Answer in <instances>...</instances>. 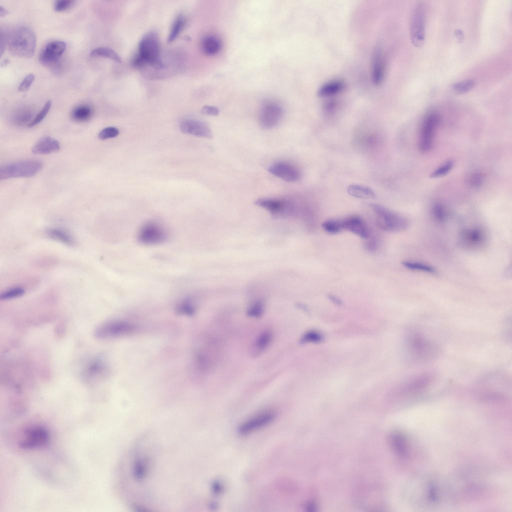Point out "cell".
Wrapping results in <instances>:
<instances>
[{
  "instance_id": "1",
  "label": "cell",
  "mask_w": 512,
  "mask_h": 512,
  "mask_svg": "<svg viewBox=\"0 0 512 512\" xmlns=\"http://www.w3.org/2000/svg\"><path fill=\"white\" fill-rule=\"evenodd\" d=\"M2 34L4 38L6 46L12 54L24 58H30L33 56L36 37L30 28L18 26L8 34Z\"/></svg>"
},
{
  "instance_id": "2",
  "label": "cell",
  "mask_w": 512,
  "mask_h": 512,
  "mask_svg": "<svg viewBox=\"0 0 512 512\" xmlns=\"http://www.w3.org/2000/svg\"><path fill=\"white\" fill-rule=\"evenodd\" d=\"M160 42L158 34L150 32L145 34L140 42L138 54L132 60L135 67H142L146 64L161 69L164 68L160 57Z\"/></svg>"
},
{
  "instance_id": "3",
  "label": "cell",
  "mask_w": 512,
  "mask_h": 512,
  "mask_svg": "<svg viewBox=\"0 0 512 512\" xmlns=\"http://www.w3.org/2000/svg\"><path fill=\"white\" fill-rule=\"evenodd\" d=\"M376 214V224L381 229L388 232H399L408 228V219L402 215L378 204H370Z\"/></svg>"
},
{
  "instance_id": "4",
  "label": "cell",
  "mask_w": 512,
  "mask_h": 512,
  "mask_svg": "<svg viewBox=\"0 0 512 512\" xmlns=\"http://www.w3.org/2000/svg\"><path fill=\"white\" fill-rule=\"evenodd\" d=\"M42 162L36 160H27L6 164L0 168V180L18 177H31L42 168Z\"/></svg>"
},
{
  "instance_id": "5",
  "label": "cell",
  "mask_w": 512,
  "mask_h": 512,
  "mask_svg": "<svg viewBox=\"0 0 512 512\" xmlns=\"http://www.w3.org/2000/svg\"><path fill=\"white\" fill-rule=\"evenodd\" d=\"M408 347L412 357L418 362H425L434 358L439 352L434 342L419 334H415L410 337Z\"/></svg>"
},
{
  "instance_id": "6",
  "label": "cell",
  "mask_w": 512,
  "mask_h": 512,
  "mask_svg": "<svg viewBox=\"0 0 512 512\" xmlns=\"http://www.w3.org/2000/svg\"><path fill=\"white\" fill-rule=\"evenodd\" d=\"M137 330L133 323L121 320H113L104 322L96 330V336L100 338H112L128 336Z\"/></svg>"
},
{
  "instance_id": "7",
  "label": "cell",
  "mask_w": 512,
  "mask_h": 512,
  "mask_svg": "<svg viewBox=\"0 0 512 512\" xmlns=\"http://www.w3.org/2000/svg\"><path fill=\"white\" fill-rule=\"evenodd\" d=\"M137 237L138 242L142 244L155 245L166 240L167 233L164 226L160 223L155 220H150L141 226Z\"/></svg>"
},
{
  "instance_id": "8",
  "label": "cell",
  "mask_w": 512,
  "mask_h": 512,
  "mask_svg": "<svg viewBox=\"0 0 512 512\" xmlns=\"http://www.w3.org/2000/svg\"><path fill=\"white\" fill-rule=\"evenodd\" d=\"M424 6L416 5L410 20V36L412 44L416 47L422 45L425 36L426 12Z\"/></svg>"
},
{
  "instance_id": "9",
  "label": "cell",
  "mask_w": 512,
  "mask_h": 512,
  "mask_svg": "<svg viewBox=\"0 0 512 512\" xmlns=\"http://www.w3.org/2000/svg\"><path fill=\"white\" fill-rule=\"evenodd\" d=\"M282 116L283 109L279 104L274 101L266 102L260 110V124L264 129L273 128L278 124Z\"/></svg>"
},
{
  "instance_id": "10",
  "label": "cell",
  "mask_w": 512,
  "mask_h": 512,
  "mask_svg": "<svg viewBox=\"0 0 512 512\" xmlns=\"http://www.w3.org/2000/svg\"><path fill=\"white\" fill-rule=\"evenodd\" d=\"M440 121V116L435 112L428 114L424 118L421 128L418 147L426 152L432 148L435 130Z\"/></svg>"
},
{
  "instance_id": "11",
  "label": "cell",
  "mask_w": 512,
  "mask_h": 512,
  "mask_svg": "<svg viewBox=\"0 0 512 512\" xmlns=\"http://www.w3.org/2000/svg\"><path fill=\"white\" fill-rule=\"evenodd\" d=\"M254 203L274 216H284L292 214L294 211L292 203L285 199L260 198L256 200Z\"/></svg>"
},
{
  "instance_id": "12",
  "label": "cell",
  "mask_w": 512,
  "mask_h": 512,
  "mask_svg": "<svg viewBox=\"0 0 512 512\" xmlns=\"http://www.w3.org/2000/svg\"><path fill=\"white\" fill-rule=\"evenodd\" d=\"M49 438L47 430L42 426H36L26 430L19 444L24 449H32L44 446Z\"/></svg>"
},
{
  "instance_id": "13",
  "label": "cell",
  "mask_w": 512,
  "mask_h": 512,
  "mask_svg": "<svg viewBox=\"0 0 512 512\" xmlns=\"http://www.w3.org/2000/svg\"><path fill=\"white\" fill-rule=\"evenodd\" d=\"M66 44L61 40L48 42L39 55L40 62L46 66H54L66 50Z\"/></svg>"
},
{
  "instance_id": "14",
  "label": "cell",
  "mask_w": 512,
  "mask_h": 512,
  "mask_svg": "<svg viewBox=\"0 0 512 512\" xmlns=\"http://www.w3.org/2000/svg\"><path fill=\"white\" fill-rule=\"evenodd\" d=\"M268 170L273 175L287 182H297L300 178L299 170L286 162H275L269 166Z\"/></svg>"
},
{
  "instance_id": "15",
  "label": "cell",
  "mask_w": 512,
  "mask_h": 512,
  "mask_svg": "<svg viewBox=\"0 0 512 512\" xmlns=\"http://www.w3.org/2000/svg\"><path fill=\"white\" fill-rule=\"evenodd\" d=\"M180 128L181 131L185 134L208 138L212 137V133L208 125L200 120H185L181 122Z\"/></svg>"
},
{
  "instance_id": "16",
  "label": "cell",
  "mask_w": 512,
  "mask_h": 512,
  "mask_svg": "<svg viewBox=\"0 0 512 512\" xmlns=\"http://www.w3.org/2000/svg\"><path fill=\"white\" fill-rule=\"evenodd\" d=\"M272 412H266L254 416L242 424L238 428L241 434H246L270 424L275 418Z\"/></svg>"
},
{
  "instance_id": "17",
  "label": "cell",
  "mask_w": 512,
  "mask_h": 512,
  "mask_svg": "<svg viewBox=\"0 0 512 512\" xmlns=\"http://www.w3.org/2000/svg\"><path fill=\"white\" fill-rule=\"evenodd\" d=\"M385 74V62L381 49L377 48L372 52L371 58V78L376 86L382 82Z\"/></svg>"
},
{
  "instance_id": "18",
  "label": "cell",
  "mask_w": 512,
  "mask_h": 512,
  "mask_svg": "<svg viewBox=\"0 0 512 512\" xmlns=\"http://www.w3.org/2000/svg\"><path fill=\"white\" fill-rule=\"evenodd\" d=\"M460 236L462 244L469 248H478L486 240V235L483 230L476 227L464 230Z\"/></svg>"
},
{
  "instance_id": "19",
  "label": "cell",
  "mask_w": 512,
  "mask_h": 512,
  "mask_svg": "<svg viewBox=\"0 0 512 512\" xmlns=\"http://www.w3.org/2000/svg\"><path fill=\"white\" fill-rule=\"evenodd\" d=\"M343 230H346L363 238L369 237V230L364 220L358 216H351L342 220Z\"/></svg>"
},
{
  "instance_id": "20",
  "label": "cell",
  "mask_w": 512,
  "mask_h": 512,
  "mask_svg": "<svg viewBox=\"0 0 512 512\" xmlns=\"http://www.w3.org/2000/svg\"><path fill=\"white\" fill-rule=\"evenodd\" d=\"M60 149V144L58 140L50 136H44L34 144L32 151L34 154H44L56 152Z\"/></svg>"
},
{
  "instance_id": "21",
  "label": "cell",
  "mask_w": 512,
  "mask_h": 512,
  "mask_svg": "<svg viewBox=\"0 0 512 512\" xmlns=\"http://www.w3.org/2000/svg\"><path fill=\"white\" fill-rule=\"evenodd\" d=\"M345 84L341 80H335L322 84L318 89V96L321 98H328L336 96L344 90Z\"/></svg>"
},
{
  "instance_id": "22",
  "label": "cell",
  "mask_w": 512,
  "mask_h": 512,
  "mask_svg": "<svg viewBox=\"0 0 512 512\" xmlns=\"http://www.w3.org/2000/svg\"><path fill=\"white\" fill-rule=\"evenodd\" d=\"M201 45L202 50L206 54L214 56L220 52L222 43L216 36L208 35L202 38Z\"/></svg>"
},
{
  "instance_id": "23",
  "label": "cell",
  "mask_w": 512,
  "mask_h": 512,
  "mask_svg": "<svg viewBox=\"0 0 512 512\" xmlns=\"http://www.w3.org/2000/svg\"><path fill=\"white\" fill-rule=\"evenodd\" d=\"M34 116L32 110L29 108H22L17 110L12 115L11 120L16 126H21L28 125L32 120Z\"/></svg>"
},
{
  "instance_id": "24",
  "label": "cell",
  "mask_w": 512,
  "mask_h": 512,
  "mask_svg": "<svg viewBox=\"0 0 512 512\" xmlns=\"http://www.w3.org/2000/svg\"><path fill=\"white\" fill-rule=\"evenodd\" d=\"M273 334L270 330H266L262 332L256 338L252 348V352L256 355L262 353L270 344L272 341Z\"/></svg>"
},
{
  "instance_id": "25",
  "label": "cell",
  "mask_w": 512,
  "mask_h": 512,
  "mask_svg": "<svg viewBox=\"0 0 512 512\" xmlns=\"http://www.w3.org/2000/svg\"><path fill=\"white\" fill-rule=\"evenodd\" d=\"M93 114L94 111L90 106L88 104H81L72 110L71 117L73 120L82 122L90 120Z\"/></svg>"
},
{
  "instance_id": "26",
  "label": "cell",
  "mask_w": 512,
  "mask_h": 512,
  "mask_svg": "<svg viewBox=\"0 0 512 512\" xmlns=\"http://www.w3.org/2000/svg\"><path fill=\"white\" fill-rule=\"evenodd\" d=\"M348 193L351 196L360 198H374L375 192L370 188L358 184H352L348 188Z\"/></svg>"
},
{
  "instance_id": "27",
  "label": "cell",
  "mask_w": 512,
  "mask_h": 512,
  "mask_svg": "<svg viewBox=\"0 0 512 512\" xmlns=\"http://www.w3.org/2000/svg\"><path fill=\"white\" fill-rule=\"evenodd\" d=\"M390 444L394 451L398 454L404 456L407 453V443L404 436L400 432H394L390 436Z\"/></svg>"
},
{
  "instance_id": "28",
  "label": "cell",
  "mask_w": 512,
  "mask_h": 512,
  "mask_svg": "<svg viewBox=\"0 0 512 512\" xmlns=\"http://www.w3.org/2000/svg\"><path fill=\"white\" fill-rule=\"evenodd\" d=\"M48 236L56 240L61 242L68 246L74 244V240L72 236L67 232L58 228H50L47 232Z\"/></svg>"
},
{
  "instance_id": "29",
  "label": "cell",
  "mask_w": 512,
  "mask_h": 512,
  "mask_svg": "<svg viewBox=\"0 0 512 512\" xmlns=\"http://www.w3.org/2000/svg\"><path fill=\"white\" fill-rule=\"evenodd\" d=\"M186 22L185 16L182 14H178L174 20L170 32L168 41L171 42L174 41L182 32L184 29Z\"/></svg>"
},
{
  "instance_id": "30",
  "label": "cell",
  "mask_w": 512,
  "mask_h": 512,
  "mask_svg": "<svg viewBox=\"0 0 512 512\" xmlns=\"http://www.w3.org/2000/svg\"><path fill=\"white\" fill-rule=\"evenodd\" d=\"M402 264L406 268L412 270L424 272L429 274H434L436 270L434 266L422 262L414 260H404Z\"/></svg>"
},
{
  "instance_id": "31",
  "label": "cell",
  "mask_w": 512,
  "mask_h": 512,
  "mask_svg": "<svg viewBox=\"0 0 512 512\" xmlns=\"http://www.w3.org/2000/svg\"><path fill=\"white\" fill-rule=\"evenodd\" d=\"M90 55L92 57H104L118 62H121V58L118 54L113 50L107 47L96 48L90 52Z\"/></svg>"
},
{
  "instance_id": "32",
  "label": "cell",
  "mask_w": 512,
  "mask_h": 512,
  "mask_svg": "<svg viewBox=\"0 0 512 512\" xmlns=\"http://www.w3.org/2000/svg\"><path fill=\"white\" fill-rule=\"evenodd\" d=\"M178 314L184 316L193 315L196 310V304L191 298H186L182 300L176 306Z\"/></svg>"
},
{
  "instance_id": "33",
  "label": "cell",
  "mask_w": 512,
  "mask_h": 512,
  "mask_svg": "<svg viewBox=\"0 0 512 512\" xmlns=\"http://www.w3.org/2000/svg\"><path fill=\"white\" fill-rule=\"evenodd\" d=\"M322 226L326 232L330 234H338L343 230L342 220H327L322 224Z\"/></svg>"
},
{
  "instance_id": "34",
  "label": "cell",
  "mask_w": 512,
  "mask_h": 512,
  "mask_svg": "<svg viewBox=\"0 0 512 512\" xmlns=\"http://www.w3.org/2000/svg\"><path fill=\"white\" fill-rule=\"evenodd\" d=\"M476 82L472 79H468L458 82L453 85V90L457 94H462L472 90Z\"/></svg>"
},
{
  "instance_id": "35",
  "label": "cell",
  "mask_w": 512,
  "mask_h": 512,
  "mask_svg": "<svg viewBox=\"0 0 512 512\" xmlns=\"http://www.w3.org/2000/svg\"><path fill=\"white\" fill-rule=\"evenodd\" d=\"M264 310V305L261 300H257L252 303L248 308L246 311L247 315L252 318H258L260 317Z\"/></svg>"
},
{
  "instance_id": "36",
  "label": "cell",
  "mask_w": 512,
  "mask_h": 512,
  "mask_svg": "<svg viewBox=\"0 0 512 512\" xmlns=\"http://www.w3.org/2000/svg\"><path fill=\"white\" fill-rule=\"evenodd\" d=\"M432 215L436 220L442 222L446 218L447 212L442 204L436 203L432 208Z\"/></svg>"
},
{
  "instance_id": "37",
  "label": "cell",
  "mask_w": 512,
  "mask_h": 512,
  "mask_svg": "<svg viewBox=\"0 0 512 512\" xmlns=\"http://www.w3.org/2000/svg\"><path fill=\"white\" fill-rule=\"evenodd\" d=\"M52 106L50 100H48L40 111L34 118L32 120L28 125V127L32 128L39 124L46 116Z\"/></svg>"
},
{
  "instance_id": "38",
  "label": "cell",
  "mask_w": 512,
  "mask_h": 512,
  "mask_svg": "<svg viewBox=\"0 0 512 512\" xmlns=\"http://www.w3.org/2000/svg\"><path fill=\"white\" fill-rule=\"evenodd\" d=\"M24 293V290L21 287H14L8 289L2 292L0 299L3 300H10L22 296Z\"/></svg>"
},
{
  "instance_id": "39",
  "label": "cell",
  "mask_w": 512,
  "mask_h": 512,
  "mask_svg": "<svg viewBox=\"0 0 512 512\" xmlns=\"http://www.w3.org/2000/svg\"><path fill=\"white\" fill-rule=\"evenodd\" d=\"M119 130L114 126H108L102 129L98 134V137L101 140H105L117 136Z\"/></svg>"
},
{
  "instance_id": "40",
  "label": "cell",
  "mask_w": 512,
  "mask_h": 512,
  "mask_svg": "<svg viewBox=\"0 0 512 512\" xmlns=\"http://www.w3.org/2000/svg\"><path fill=\"white\" fill-rule=\"evenodd\" d=\"M76 2L74 0H59L55 2L54 9L56 12H64L72 8Z\"/></svg>"
},
{
  "instance_id": "41",
  "label": "cell",
  "mask_w": 512,
  "mask_h": 512,
  "mask_svg": "<svg viewBox=\"0 0 512 512\" xmlns=\"http://www.w3.org/2000/svg\"><path fill=\"white\" fill-rule=\"evenodd\" d=\"M454 163L452 161L449 160L436 169L430 174L432 178H438L446 174L452 168Z\"/></svg>"
},
{
  "instance_id": "42",
  "label": "cell",
  "mask_w": 512,
  "mask_h": 512,
  "mask_svg": "<svg viewBox=\"0 0 512 512\" xmlns=\"http://www.w3.org/2000/svg\"><path fill=\"white\" fill-rule=\"evenodd\" d=\"M484 179V177L482 173L474 172L469 176L468 183L472 187L478 188L482 185Z\"/></svg>"
},
{
  "instance_id": "43",
  "label": "cell",
  "mask_w": 512,
  "mask_h": 512,
  "mask_svg": "<svg viewBox=\"0 0 512 512\" xmlns=\"http://www.w3.org/2000/svg\"><path fill=\"white\" fill-rule=\"evenodd\" d=\"M34 79L35 76L32 73L26 76L20 84L18 90L21 92L28 90L32 84Z\"/></svg>"
},
{
  "instance_id": "44",
  "label": "cell",
  "mask_w": 512,
  "mask_h": 512,
  "mask_svg": "<svg viewBox=\"0 0 512 512\" xmlns=\"http://www.w3.org/2000/svg\"><path fill=\"white\" fill-rule=\"evenodd\" d=\"M320 339V336L318 334L313 332H309L306 333L302 338V342H312L318 341Z\"/></svg>"
},
{
  "instance_id": "45",
  "label": "cell",
  "mask_w": 512,
  "mask_h": 512,
  "mask_svg": "<svg viewBox=\"0 0 512 512\" xmlns=\"http://www.w3.org/2000/svg\"><path fill=\"white\" fill-rule=\"evenodd\" d=\"M202 113L206 115L216 116L219 114V110L215 106H205L202 109Z\"/></svg>"
},
{
  "instance_id": "46",
  "label": "cell",
  "mask_w": 512,
  "mask_h": 512,
  "mask_svg": "<svg viewBox=\"0 0 512 512\" xmlns=\"http://www.w3.org/2000/svg\"><path fill=\"white\" fill-rule=\"evenodd\" d=\"M377 242L374 240H368L366 243V248L370 251H374L377 248Z\"/></svg>"
},
{
  "instance_id": "47",
  "label": "cell",
  "mask_w": 512,
  "mask_h": 512,
  "mask_svg": "<svg viewBox=\"0 0 512 512\" xmlns=\"http://www.w3.org/2000/svg\"><path fill=\"white\" fill-rule=\"evenodd\" d=\"M213 489L216 494H220L223 490L222 484L218 482H216L214 484Z\"/></svg>"
},
{
  "instance_id": "48",
  "label": "cell",
  "mask_w": 512,
  "mask_h": 512,
  "mask_svg": "<svg viewBox=\"0 0 512 512\" xmlns=\"http://www.w3.org/2000/svg\"><path fill=\"white\" fill-rule=\"evenodd\" d=\"M328 298H329L330 300L334 302V303H336V304H341L340 300L336 296H334V295L329 294L328 296Z\"/></svg>"
},
{
  "instance_id": "49",
  "label": "cell",
  "mask_w": 512,
  "mask_h": 512,
  "mask_svg": "<svg viewBox=\"0 0 512 512\" xmlns=\"http://www.w3.org/2000/svg\"><path fill=\"white\" fill-rule=\"evenodd\" d=\"M8 10H6L2 6H0V16L1 18L3 17V16H4L8 14Z\"/></svg>"
}]
</instances>
